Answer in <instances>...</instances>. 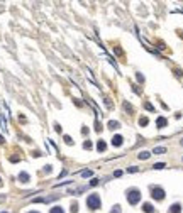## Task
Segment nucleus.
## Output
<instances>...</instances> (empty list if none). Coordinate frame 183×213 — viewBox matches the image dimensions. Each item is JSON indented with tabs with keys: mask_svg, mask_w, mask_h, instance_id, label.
Returning <instances> with one entry per match:
<instances>
[{
	"mask_svg": "<svg viewBox=\"0 0 183 213\" xmlns=\"http://www.w3.org/2000/svg\"><path fill=\"white\" fill-rule=\"evenodd\" d=\"M100 196L98 195H95V193H92L88 198H86V205H88V208H92V210H98L100 208Z\"/></svg>",
	"mask_w": 183,
	"mask_h": 213,
	"instance_id": "f257e3e1",
	"label": "nucleus"
},
{
	"mask_svg": "<svg viewBox=\"0 0 183 213\" xmlns=\"http://www.w3.org/2000/svg\"><path fill=\"white\" fill-rule=\"evenodd\" d=\"M139 200H141V193H139V189L132 188L127 191V201H129L130 205H137Z\"/></svg>",
	"mask_w": 183,
	"mask_h": 213,
	"instance_id": "f03ea898",
	"label": "nucleus"
},
{
	"mask_svg": "<svg viewBox=\"0 0 183 213\" xmlns=\"http://www.w3.org/2000/svg\"><path fill=\"white\" fill-rule=\"evenodd\" d=\"M151 196L154 198V200H158V201L164 200V189H163V188H158V186H154V188L151 189Z\"/></svg>",
	"mask_w": 183,
	"mask_h": 213,
	"instance_id": "7ed1b4c3",
	"label": "nucleus"
},
{
	"mask_svg": "<svg viewBox=\"0 0 183 213\" xmlns=\"http://www.w3.org/2000/svg\"><path fill=\"white\" fill-rule=\"evenodd\" d=\"M166 124H168V120L164 118V117H158V118H156V127H158V129L166 127Z\"/></svg>",
	"mask_w": 183,
	"mask_h": 213,
	"instance_id": "20e7f679",
	"label": "nucleus"
},
{
	"mask_svg": "<svg viewBox=\"0 0 183 213\" xmlns=\"http://www.w3.org/2000/svg\"><path fill=\"white\" fill-rule=\"evenodd\" d=\"M122 135H114V139H112V145H115V147H120L122 145Z\"/></svg>",
	"mask_w": 183,
	"mask_h": 213,
	"instance_id": "39448f33",
	"label": "nucleus"
},
{
	"mask_svg": "<svg viewBox=\"0 0 183 213\" xmlns=\"http://www.w3.org/2000/svg\"><path fill=\"white\" fill-rule=\"evenodd\" d=\"M180 211H181V206H180L178 203H175V205L170 206V211H168V213H180Z\"/></svg>",
	"mask_w": 183,
	"mask_h": 213,
	"instance_id": "423d86ee",
	"label": "nucleus"
},
{
	"mask_svg": "<svg viewBox=\"0 0 183 213\" xmlns=\"http://www.w3.org/2000/svg\"><path fill=\"white\" fill-rule=\"evenodd\" d=\"M142 210H144L146 213H154V208H153L151 203H144V205H142Z\"/></svg>",
	"mask_w": 183,
	"mask_h": 213,
	"instance_id": "0eeeda50",
	"label": "nucleus"
},
{
	"mask_svg": "<svg viewBox=\"0 0 183 213\" xmlns=\"http://www.w3.org/2000/svg\"><path fill=\"white\" fill-rule=\"evenodd\" d=\"M97 149H98V152H103V151L107 149V144H105L103 141H98V144H97Z\"/></svg>",
	"mask_w": 183,
	"mask_h": 213,
	"instance_id": "6e6552de",
	"label": "nucleus"
},
{
	"mask_svg": "<svg viewBox=\"0 0 183 213\" xmlns=\"http://www.w3.org/2000/svg\"><path fill=\"white\" fill-rule=\"evenodd\" d=\"M19 181H20V183H27V181H29V174L27 173H20L19 174Z\"/></svg>",
	"mask_w": 183,
	"mask_h": 213,
	"instance_id": "1a4fd4ad",
	"label": "nucleus"
},
{
	"mask_svg": "<svg viewBox=\"0 0 183 213\" xmlns=\"http://www.w3.org/2000/svg\"><path fill=\"white\" fill-rule=\"evenodd\" d=\"M149 156H151V154L149 152H147V151H142V152H139V159H141V161H144V159H149Z\"/></svg>",
	"mask_w": 183,
	"mask_h": 213,
	"instance_id": "9d476101",
	"label": "nucleus"
},
{
	"mask_svg": "<svg viewBox=\"0 0 183 213\" xmlns=\"http://www.w3.org/2000/svg\"><path fill=\"white\" fill-rule=\"evenodd\" d=\"M164 152H166V147H161V145L154 147V151H153V154H164Z\"/></svg>",
	"mask_w": 183,
	"mask_h": 213,
	"instance_id": "9b49d317",
	"label": "nucleus"
},
{
	"mask_svg": "<svg viewBox=\"0 0 183 213\" xmlns=\"http://www.w3.org/2000/svg\"><path fill=\"white\" fill-rule=\"evenodd\" d=\"M147 124H149V120H147V117H141V118H139V125H141V127H146Z\"/></svg>",
	"mask_w": 183,
	"mask_h": 213,
	"instance_id": "f8f14e48",
	"label": "nucleus"
},
{
	"mask_svg": "<svg viewBox=\"0 0 183 213\" xmlns=\"http://www.w3.org/2000/svg\"><path fill=\"white\" fill-rule=\"evenodd\" d=\"M117 127H120L119 122H115V120H110L109 122V129H117Z\"/></svg>",
	"mask_w": 183,
	"mask_h": 213,
	"instance_id": "ddd939ff",
	"label": "nucleus"
},
{
	"mask_svg": "<svg viewBox=\"0 0 183 213\" xmlns=\"http://www.w3.org/2000/svg\"><path fill=\"white\" fill-rule=\"evenodd\" d=\"M49 213H65V211H63V208H61V206H53Z\"/></svg>",
	"mask_w": 183,
	"mask_h": 213,
	"instance_id": "4468645a",
	"label": "nucleus"
},
{
	"mask_svg": "<svg viewBox=\"0 0 183 213\" xmlns=\"http://www.w3.org/2000/svg\"><path fill=\"white\" fill-rule=\"evenodd\" d=\"M124 108H126V112H127V113H132V112H134V108H132V107H130V105L127 103V101L124 103Z\"/></svg>",
	"mask_w": 183,
	"mask_h": 213,
	"instance_id": "2eb2a0df",
	"label": "nucleus"
},
{
	"mask_svg": "<svg viewBox=\"0 0 183 213\" xmlns=\"http://www.w3.org/2000/svg\"><path fill=\"white\" fill-rule=\"evenodd\" d=\"M164 166H166V164H164V162H156V164L153 166V168H154V169H163V168H164Z\"/></svg>",
	"mask_w": 183,
	"mask_h": 213,
	"instance_id": "dca6fc26",
	"label": "nucleus"
},
{
	"mask_svg": "<svg viewBox=\"0 0 183 213\" xmlns=\"http://www.w3.org/2000/svg\"><path fill=\"white\" fill-rule=\"evenodd\" d=\"M110 213H120V206H119V205H115L114 208L110 210Z\"/></svg>",
	"mask_w": 183,
	"mask_h": 213,
	"instance_id": "f3484780",
	"label": "nucleus"
},
{
	"mask_svg": "<svg viewBox=\"0 0 183 213\" xmlns=\"http://www.w3.org/2000/svg\"><path fill=\"white\" fill-rule=\"evenodd\" d=\"M81 176H83V178H90V176H92V171H81Z\"/></svg>",
	"mask_w": 183,
	"mask_h": 213,
	"instance_id": "a211bd4d",
	"label": "nucleus"
},
{
	"mask_svg": "<svg viewBox=\"0 0 183 213\" xmlns=\"http://www.w3.org/2000/svg\"><path fill=\"white\" fill-rule=\"evenodd\" d=\"M144 107H146V108L149 110V112H153V110H154V108H153V105H151L149 101H146V103H144Z\"/></svg>",
	"mask_w": 183,
	"mask_h": 213,
	"instance_id": "6ab92c4d",
	"label": "nucleus"
},
{
	"mask_svg": "<svg viewBox=\"0 0 183 213\" xmlns=\"http://www.w3.org/2000/svg\"><path fill=\"white\" fill-rule=\"evenodd\" d=\"M127 171H129V173H136L137 168H136V166H130V168H127Z\"/></svg>",
	"mask_w": 183,
	"mask_h": 213,
	"instance_id": "aec40b11",
	"label": "nucleus"
},
{
	"mask_svg": "<svg viewBox=\"0 0 183 213\" xmlns=\"http://www.w3.org/2000/svg\"><path fill=\"white\" fill-rule=\"evenodd\" d=\"M65 141H66V144H73V141H71V137H69V135H65Z\"/></svg>",
	"mask_w": 183,
	"mask_h": 213,
	"instance_id": "412c9836",
	"label": "nucleus"
},
{
	"mask_svg": "<svg viewBox=\"0 0 183 213\" xmlns=\"http://www.w3.org/2000/svg\"><path fill=\"white\" fill-rule=\"evenodd\" d=\"M83 147H85V149H92V142H88V141H86L85 144H83Z\"/></svg>",
	"mask_w": 183,
	"mask_h": 213,
	"instance_id": "4be33fe9",
	"label": "nucleus"
},
{
	"mask_svg": "<svg viewBox=\"0 0 183 213\" xmlns=\"http://www.w3.org/2000/svg\"><path fill=\"white\" fill-rule=\"evenodd\" d=\"M136 76H137V80H139V81H141V83H142V81H144V76H142L141 73H137V75H136Z\"/></svg>",
	"mask_w": 183,
	"mask_h": 213,
	"instance_id": "5701e85b",
	"label": "nucleus"
},
{
	"mask_svg": "<svg viewBox=\"0 0 183 213\" xmlns=\"http://www.w3.org/2000/svg\"><path fill=\"white\" fill-rule=\"evenodd\" d=\"M90 184H92V186H97L98 184V179H92V181H90Z\"/></svg>",
	"mask_w": 183,
	"mask_h": 213,
	"instance_id": "b1692460",
	"label": "nucleus"
},
{
	"mask_svg": "<svg viewBox=\"0 0 183 213\" xmlns=\"http://www.w3.org/2000/svg\"><path fill=\"white\" fill-rule=\"evenodd\" d=\"M71 211L76 213V211H78V205H73V206H71Z\"/></svg>",
	"mask_w": 183,
	"mask_h": 213,
	"instance_id": "393cba45",
	"label": "nucleus"
},
{
	"mask_svg": "<svg viewBox=\"0 0 183 213\" xmlns=\"http://www.w3.org/2000/svg\"><path fill=\"white\" fill-rule=\"evenodd\" d=\"M4 142H5V141H4V137L0 135V144H4Z\"/></svg>",
	"mask_w": 183,
	"mask_h": 213,
	"instance_id": "a878e982",
	"label": "nucleus"
},
{
	"mask_svg": "<svg viewBox=\"0 0 183 213\" xmlns=\"http://www.w3.org/2000/svg\"><path fill=\"white\" fill-rule=\"evenodd\" d=\"M29 213H37V211H29Z\"/></svg>",
	"mask_w": 183,
	"mask_h": 213,
	"instance_id": "bb28decb",
	"label": "nucleus"
},
{
	"mask_svg": "<svg viewBox=\"0 0 183 213\" xmlns=\"http://www.w3.org/2000/svg\"><path fill=\"white\" fill-rule=\"evenodd\" d=\"M181 145H183V139H181Z\"/></svg>",
	"mask_w": 183,
	"mask_h": 213,
	"instance_id": "cd10ccee",
	"label": "nucleus"
},
{
	"mask_svg": "<svg viewBox=\"0 0 183 213\" xmlns=\"http://www.w3.org/2000/svg\"><path fill=\"white\" fill-rule=\"evenodd\" d=\"M0 186H2V181H0Z\"/></svg>",
	"mask_w": 183,
	"mask_h": 213,
	"instance_id": "c85d7f7f",
	"label": "nucleus"
}]
</instances>
